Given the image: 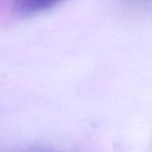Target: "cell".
<instances>
[{"label":"cell","instance_id":"obj_1","mask_svg":"<svg viewBox=\"0 0 152 152\" xmlns=\"http://www.w3.org/2000/svg\"><path fill=\"white\" fill-rule=\"evenodd\" d=\"M65 0H15L14 8L19 16L30 17L61 4Z\"/></svg>","mask_w":152,"mask_h":152}]
</instances>
